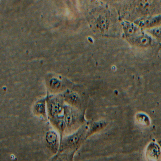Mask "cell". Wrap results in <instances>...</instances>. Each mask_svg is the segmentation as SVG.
<instances>
[{
	"label": "cell",
	"mask_w": 161,
	"mask_h": 161,
	"mask_svg": "<svg viewBox=\"0 0 161 161\" xmlns=\"http://www.w3.org/2000/svg\"><path fill=\"white\" fill-rule=\"evenodd\" d=\"M89 122L86 121L80 128L68 136L63 138L60 144L59 153L73 152L78 149L84 141L86 140V135L89 128Z\"/></svg>",
	"instance_id": "obj_1"
},
{
	"label": "cell",
	"mask_w": 161,
	"mask_h": 161,
	"mask_svg": "<svg viewBox=\"0 0 161 161\" xmlns=\"http://www.w3.org/2000/svg\"><path fill=\"white\" fill-rule=\"evenodd\" d=\"M75 107L65 106L64 118L66 124V130L76 131L86 122L83 115Z\"/></svg>",
	"instance_id": "obj_2"
},
{
	"label": "cell",
	"mask_w": 161,
	"mask_h": 161,
	"mask_svg": "<svg viewBox=\"0 0 161 161\" xmlns=\"http://www.w3.org/2000/svg\"><path fill=\"white\" fill-rule=\"evenodd\" d=\"M64 107L62 100L58 99L50 100L48 103L49 119L63 117Z\"/></svg>",
	"instance_id": "obj_3"
},
{
	"label": "cell",
	"mask_w": 161,
	"mask_h": 161,
	"mask_svg": "<svg viewBox=\"0 0 161 161\" xmlns=\"http://www.w3.org/2000/svg\"><path fill=\"white\" fill-rule=\"evenodd\" d=\"M45 140L49 149L54 154H58L60 150L61 140L55 131H48L46 134Z\"/></svg>",
	"instance_id": "obj_4"
},
{
	"label": "cell",
	"mask_w": 161,
	"mask_h": 161,
	"mask_svg": "<svg viewBox=\"0 0 161 161\" xmlns=\"http://www.w3.org/2000/svg\"><path fill=\"white\" fill-rule=\"evenodd\" d=\"M51 123L54 126V128L58 131L60 136V140L62 142L63 139V136L64 133L65 131L66 130L67 126L63 117L53 119H49Z\"/></svg>",
	"instance_id": "obj_5"
},
{
	"label": "cell",
	"mask_w": 161,
	"mask_h": 161,
	"mask_svg": "<svg viewBox=\"0 0 161 161\" xmlns=\"http://www.w3.org/2000/svg\"><path fill=\"white\" fill-rule=\"evenodd\" d=\"M106 126V122L103 120L95 121L89 124V128L86 132V140L91 136L102 130Z\"/></svg>",
	"instance_id": "obj_6"
},
{
	"label": "cell",
	"mask_w": 161,
	"mask_h": 161,
	"mask_svg": "<svg viewBox=\"0 0 161 161\" xmlns=\"http://www.w3.org/2000/svg\"><path fill=\"white\" fill-rule=\"evenodd\" d=\"M160 155V150L159 146L154 143H151L148 146L147 151V155L152 160H157Z\"/></svg>",
	"instance_id": "obj_7"
},
{
	"label": "cell",
	"mask_w": 161,
	"mask_h": 161,
	"mask_svg": "<svg viewBox=\"0 0 161 161\" xmlns=\"http://www.w3.org/2000/svg\"><path fill=\"white\" fill-rule=\"evenodd\" d=\"M65 100L66 102L73 106V107L77 108L80 105V99L76 93H71L66 94L65 96Z\"/></svg>",
	"instance_id": "obj_8"
},
{
	"label": "cell",
	"mask_w": 161,
	"mask_h": 161,
	"mask_svg": "<svg viewBox=\"0 0 161 161\" xmlns=\"http://www.w3.org/2000/svg\"><path fill=\"white\" fill-rule=\"evenodd\" d=\"M34 113L36 115L43 117L44 118H47L45 101H39L35 104L34 107Z\"/></svg>",
	"instance_id": "obj_9"
},
{
	"label": "cell",
	"mask_w": 161,
	"mask_h": 161,
	"mask_svg": "<svg viewBox=\"0 0 161 161\" xmlns=\"http://www.w3.org/2000/svg\"><path fill=\"white\" fill-rule=\"evenodd\" d=\"M51 87H52L53 89H57L60 88L61 86V82L56 79H53L51 80L50 82Z\"/></svg>",
	"instance_id": "obj_10"
},
{
	"label": "cell",
	"mask_w": 161,
	"mask_h": 161,
	"mask_svg": "<svg viewBox=\"0 0 161 161\" xmlns=\"http://www.w3.org/2000/svg\"><path fill=\"white\" fill-rule=\"evenodd\" d=\"M56 161V159H55V158H54V159H53V160L52 161Z\"/></svg>",
	"instance_id": "obj_11"
},
{
	"label": "cell",
	"mask_w": 161,
	"mask_h": 161,
	"mask_svg": "<svg viewBox=\"0 0 161 161\" xmlns=\"http://www.w3.org/2000/svg\"></svg>",
	"instance_id": "obj_12"
}]
</instances>
